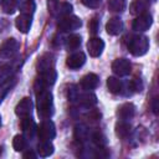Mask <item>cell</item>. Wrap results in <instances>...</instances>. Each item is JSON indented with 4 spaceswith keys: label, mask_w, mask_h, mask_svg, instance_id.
Returning <instances> with one entry per match:
<instances>
[{
    "label": "cell",
    "mask_w": 159,
    "mask_h": 159,
    "mask_svg": "<svg viewBox=\"0 0 159 159\" xmlns=\"http://www.w3.org/2000/svg\"><path fill=\"white\" fill-rule=\"evenodd\" d=\"M36 104L40 117L47 119L53 114V97L52 93L46 88L36 91Z\"/></svg>",
    "instance_id": "obj_1"
},
{
    "label": "cell",
    "mask_w": 159,
    "mask_h": 159,
    "mask_svg": "<svg viewBox=\"0 0 159 159\" xmlns=\"http://www.w3.org/2000/svg\"><path fill=\"white\" fill-rule=\"evenodd\" d=\"M128 50L133 56H143L149 50V39L144 35L132 36L128 41Z\"/></svg>",
    "instance_id": "obj_2"
},
{
    "label": "cell",
    "mask_w": 159,
    "mask_h": 159,
    "mask_svg": "<svg viewBox=\"0 0 159 159\" xmlns=\"http://www.w3.org/2000/svg\"><path fill=\"white\" fill-rule=\"evenodd\" d=\"M47 9L48 12L55 17H63L71 14L72 5L67 1H60V0H47Z\"/></svg>",
    "instance_id": "obj_3"
},
{
    "label": "cell",
    "mask_w": 159,
    "mask_h": 159,
    "mask_svg": "<svg viewBox=\"0 0 159 159\" xmlns=\"http://www.w3.org/2000/svg\"><path fill=\"white\" fill-rule=\"evenodd\" d=\"M82 26V21L80 17L75 16V15H67V16H63L60 19L58 24H57V27L60 31H63V32H70V31H73V30H77Z\"/></svg>",
    "instance_id": "obj_4"
},
{
    "label": "cell",
    "mask_w": 159,
    "mask_h": 159,
    "mask_svg": "<svg viewBox=\"0 0 159 159\" xmlns=\"http://www.w3.org/2000/svg\"><path fill=\"white\" fill-rule=\"evenodd\" d=\"M37 135L40 138V140H51L56 137V128L52 120H50L48 118L46 120H43L39 128H37Z\"/></svg>",
    "instance_id": "obj_5"
},
{
    "label": "cell",
    "mask_w": 159,
    "mask_h": 159,
    "mask_svg": "<svg viewBox=\"0 0 159 159\" xmlns=\"http://www.w3.org/2000/svg\"><path fill=\"white\" fill-rule=\"evenodd\" d=\"M20 48V43L15 39H7L5 40L0 46V56L2 58H12Z\"/></svg>",
    "instance_id": "obj_6"
},
{
    "label": "cell",
    "mask_w": 159,
    "mask_h": 159,
    "mask_svg": "<svg viewBox=\"0 0 159 159\" xmlns=\"http://www.w3.org/2000/svg\"><path fill=\"white\" fill-rule=\"evenodd\" d=\"M130 70H132V65L127 58H117L112 63V71L119 77L129 75Z\"/></svg>",
    "instance_id": "obj_7"
},
{
    "label": "cell",
    "mask_w": 159,
    "mask_h": 159,
    "mask_svg": "<svg viewBox=\"0 0 159 159\" xmlns=\"http://www.w3.org/2000/svg\"><path fill=\"white\" fill-rule=\"evenodd\" d=\"M152 24H153L152 16L149 14H142V15H138L134 19V21L132 24V27H133V30L142 32V31H147L152 26Z\"/></svg>",
    "instance_id": "obj_8"
},
{
    "label": "cell",
    "mask_w": 159,
    "mask_h": 159,
    "mask_svg": "<svg viewBox=\"0 0 159 159\" xmlns=\"http://www.w3.org/2000/svg\"><path fill=\"white\" fill-rule=\"evenodd\" d=\"M104 50V42L99 37H92L87 42V51L92 57H99Z\"/></svg>",
    "instance_id": "obj_9"
},
{
    "label": "cell",
    "mask_w": 159,
    "mask_h": 159,
    "mask_svg": "<svg viewBox=\"0 0 159 159\" xmlns=\"http://www.w3.org/2000/svg\"><path fill=\"white\" fill-rule=\"evenodd\" d=\"M31 112H32V101H31L29 97L22 98V99L17 103V106H16V108H15L16 116H19V117H21V118L29 117V116L31 114Z\"/></svg>",
    "instance_id": "obj_10"
},
{
    "label": "cell",
    "mask_w": 159,
    "mask_h": 159,
    "mask_svg": "<svg viewBox=\"0 0 159 159\" xmlns=\"http://www.w3.org/2000/svg\"><path fill=\"white\" fill-rule=\"evenodd\" d=\"M31 25H32V17L31 15H27V14H21L15 20L16 29L22 34H27L31 29Z\"/></svg>",
    "instance_id": "obj_11"
},
{
    "label": "cell",
    "mask_w": 159,
    "mask_h": 159,
    "mask_svg": "<svg viewBox=\"0 0 159 159\" xmlns=\"http://www.w3.org/2000/svg\"><path fill=\"white\" fill-rule=\"evenodd\" d=\"M36 66H37L39 72H43V71L55 68V57H53V55L52 53H43L39 58Z\"/></svg>",
    "instance_id": "obj_12"
},
{
    "label": "cell",
    "mask_w": 159,
    "mask_h": 159,
    "mask_svg": "<svg viewBox=\"0 0 159 159\" xmlns=\"http://www.w3.org/2000/svg\"><path fill=\"white\" fill-rule=\"evenodd\" d=\"M86 62V56L83 52H75L72 53L71 56L67 57V61H66V65L71 68V70H77L80 67H82Z\"/></svg>",
    "instance_id": "obj_13"
},
{
    "label": "cell",
    "mask_w": 159,
    "mask_h": 159,
    "mask_svg": "<svg viewBox=\"0 0 159 159\" xmlns=\"http://www.w3.org/2000/svg\"><path fill=\"white\" fill-rule=\"evenodd\" d=\"M99 83V78L96 73H88L86 76L82 77L80 84L81 87L84 89V91H91V89H94Z\"/></svg>",
    "instance_id": "obj_14"
},
{
    "label": "cell",
    "mask_w": 159,
    "mask_h": 159,
    "mask_svg": "<svg viewBox=\"0 0 159 159\" xmlns=\"http://www.w3.org/2000/svg\"><path fill=\"white\" fill-rule=\"evenodd\" d=\"M106 30L112 36L119 35L123 30V21L119 17H112V19L108 20V22L106 25Z\"/></svg>",
    "instance_id": "obj_15"
},
{
    "label": "cell",
    "mask_w": 159,
    "mask_h": 159,
    "mask_svg": "<svg viewBox=\"0 0 159 159\" xmlns=\"http://www.w3.org/2000/svg\"><path fill=\"white\" fill-rule=\"evenodd\" d=\"M21 129L24 132V134L26 135V138H32L35 132H37V127L34 122L32 118L30 117H24L22 120H21Z\"/></svg>",
    "instance_id": "obj_16"
},
{
    "label": "cell",
    "mask_w": 159,
    "mask_h": 159,
    "mask_svg": "<svg viewBox=\"0 0 159 159\" xmlns=\"http://www.w3.org/2000/svg\"><path fill=\"white\" fill-rule=\"evenodd\" d=\"M134 113H135V106L133 103H130V102L124 103V104H122L118 108V116L123 120H127V119L133 118Z\"/></svg>",
    "instance_id": "obj_17"
},
{
    "label": "cell",
    "mask_w": 159,
    "mask_h": 159,
    "mask_svg": "<svg viewBox=\"0 0 159 159\" xmlns=\"http://www.w3.org/2000/svg\"><path fill=\"white\" fill-rule=\"evenodd\" d=\"M55 152V147L52 145L51 140H41V143L37 145V153L42 158H47L52 155Z\"/></svg>",
    "instance_id": "obj_18"
},
{
    "label": "cell",
    "mask_w": 159,
    "mask_h": 159,
    "mask_svg": "<svg viewBox=\"0 0 159 159\" xmlns=\"http://www.w3.org/2000/svg\"><path fill=\"white\" fill-rule=\"evenodd\" d=\"M76 99H78L80 104H82L83 107H87V108H91V107H93L97 103V97L93 93H89V92L80 94V96L77 94Z\"/></svg>",
    "instance_id": "obj_19"
},
{
    "label": "cell",
    "mask_w": 159,
    "mask_h": 159,
    "mask_svg": "<svg viewBox=\"0 0 159 159\" xmlns=\"http://www.w3.org/2000/svg\"><path fill=\"white\" fill-rule=\"evenodd\" d=\"M147 9H148V5H147V2L144 0H134L130 4V6H129L130 14L137 15V16L138 15H142V14H145Z\"/></svg>",
    "instance_id": "obj_20"
},
{
    "label": "cell",
    "mask_w": 159,
    "mask_h": 159,
    "mask_svg": "<svg viewBox=\"0 0 159 159\" xmlns=\"http://www.w3.org/2000/svg\"><path fill=\"white\" fill-rule=\"evenodd\" d=\"M20 5V0H0V6L5 14H14Z\"/></svg>",
    "instance_id": "obj_21"
},
{
    "label": "cell",
    "mask_w": 159,
    "mask_h": 159,
    "mask_svg": "<svg viewBox=\"0 0 159 159\" xmlns=\"http://www.w3.org/2000/svg\"><path fill=\"white\" fill-rule=\"evenodd\" d=\"M107 87H108L109 92L113 94H119L123 89L122 82L117 77H108L107 78Z\"/></svg>",
    "instance_id": "obj_22"
},
{
    "label": "cell",
    "mask_w": 159,
    "mask_h": 159,
    "mask_svg": "<svg viewBox=\"0 0 159 159\" xmlns=\"http://www.w3.org/2000/svg\"><path fill=\"white\" fill-rule=\"evenodd\" d=\"M130 130H132V127L127 120H120L116 124V133L120 138H127L129 135Z\"/></svg>",
    "instance_id": "obj_23"
},
{
    "label": "cell",
    "mask_w": 159,
    "mask_h": 159,
    "mask_svg": "<svg viewBox=\"0 0 159 159\" xmlns=\"http://www.w3.org/2000/svg\"><path fill=\"white\" fill-rule=\"evenodd\" d=\"M81 42H82L81 36L73 34V35H70V36L67 37V40H66V46H67L68 50L73 51V50H77V48L81 46Z\"/></svg>",
    "instance_id": "obj_24"
},
{
    "label": "cell",
    "mask_w": 159,
    "mask_h": 159,
    "mask_svg": "<svg viewBox=\"0 0 159 159\" xmlns=\"http://www.w3.org/2000/svg\"><path fill=\"white\" fill-rule=\"evenodd\" d=\"M12 147H14V149L16 152L25 150L27 148V140H26V138L24 135H20V134L15 135L14 139H12Z\"/></svg>",
    "instance_id": "obj_25"
},
{
    "label": "cell",
    "mask_w": 159,
    "mask_h": 159,
    "mask_svg": "<svg viewBox=\"0 0 159 159\" xmlns=\"http://www.w3.org/2000/svg\"><path fill=\"white\" fill-rule=\"evenodd\" d=\"M75 138L78 142H84L88 138V129L84 124H77L75 127Z\"/></svg>",
    "instance_id": "obj_26"
},
{
    "label": "cell",
    "mask_w": 159,
    "mask_h": 159,
    "mask_svg": "<svg viewBox=\"0 0 159 159\" xmlns=\"http://www.w3.org/2000/svg\"><path fill=\"white\" fill-rule=\"evenodd\" d=\"M127 1L125 0H108V7L111 11L122 12L125 9Z\"/></svg>",
    "instance_id": "obj_27"
},
{
    "label": "cell",
    "mask_w": 159,
    "mask_h": 159,
    "mask_svg": "<svg viewBox=\"0 0 159 159\" xmlns=\"http://www.w3.org/2000/svg\"><path fill=\"white\" fill-rule=\"evenodd\" d=\"M20 10L22 14H27V15H32L35 11V2L34 0H22L20 2Z\"/></svg>",
    "instance_id": "obj_28"
},
{
    "label": "cell",
    "mask_w": 159,
    "mask_h": 159,
    "mask_svg": "<svg viewBox=\"0 0 159 159\" xmlns=\"http://www.w3.org/2000/svg\"><path fill=\"white\" fill-rule=\"evenodd\" d=\"M92 139H93V142L98 145V148H103V147L107 144V138H106L104 134L101 133V132H94V133L92 134Z\"/></svg>",
    "instance_id": "obj_29"
},
{
    "label": "cell",
    "mask_w": 159,
    "mask_h": 159,
    "mask_svg": "<svg viewBox=\"0 0 159 159\" xmlns=\"http://www.w3.org/2000/svg\"><path fill=\"white\" fill-rule=\"evenodd\" d=\"M88 29H89V32L92 35H96L98 32V29H99V20L97 17H92L88 22Z\"/></svg>",
    "instance_id": "obj_30"
},
{
    "label": "cell",
    "mask_w": 159,
    "mask_h": 159,
    "mask_svg": "<svg viewBox=\"0 0 159 159\" xmlns=\"http://www.w3.org/2000/svg\"><path fill=\"white\" fill-rule=\"evenodd\" d=\"M82 4L84 6H87V7L96 9L102 4V0H82Z\"/></svg>",
    "instance_id": "obj_31"
},
{
    "label": "cell",
    "mask_w": 159,
    "mask_h": 159,
    "mask_svg": "<svg viewBox=\"0 0 159 159\" xmlns=\"http://www.w3.org/2000/svg\"><path fill=\"white\" fill-rule=\"evenodd\" d=\"M130 86H132V88H133L134 91H142V88H143V83H142V81L138 80V78L133 80V81L130 82Z\"/></svg>",
    "instance_id": "obj_32"
},
{
    "label": "cell",
    "mask_w": 159,
    "mask_h": 159,
    "mask_svg": "<svg viewBox=\"0 0 159 159\" xmlns=\"http://www.w3.org/2000/svg\"><path fill=\"white\" fill-rule=\"evenodd\" d=\"M87 116H88V118H89L91 120H98V119L101 118V113H99L98 111H96V109H91Z\"/></svg>",
    "instance_id": "obj_33"
},
{
    "label": "cell",
    "mask_w": 159,
    "mask_h": 159,
    "mask_svg": "<svg viewBox=\"0 0 159 159\" xmlns=\"http://www.w3.org/2000/svg\"><path fill=\"white\" fill-rule=\"evenodd\" d=\"M150 106H152V109H153V112L157 114V113H158V98H157V97H155V98H153V101H152Z\"/></svg>",
    "instance_id": "obj_34"
},
{
    "label": "cell",
    "mask_w": 159,
    "mask_h": 159,
    "mask_svg": "<svg viewBox=\"0 0 159 159\" xmlns=\"http://www.w3.org/2000/svg\"><path fill=\"white\" fill-rule=\"evenodd\" d=\"M24 158H36V154L34 153V152H31V150H29V152H26L25 154H24Z\"/></svg>",
    "instance_id": "obj_35"
},
{
    "label": "cell",
    "mask_w": 159,
    "mask_h": 159,
    "mask_svg": "<svg viewBox=\"0 0 159 159\" xmlns=\"http://www.w3.org/2000/svg\"><path fill=\"white\" fill-rule=\"evenodd\" d=\"M0 127H1V117H0Z\"/></svg>",
    "instance_id": "obj_36"
}]
</instances>
